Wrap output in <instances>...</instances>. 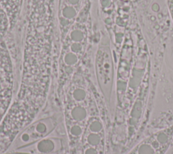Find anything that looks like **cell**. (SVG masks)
Returning a JSON list of instances; mask_svg holds the SVG:
<instances>
[{"instance_id": "1", "label": "cell", "mask_w": 173, "mask_h": 154, "mask_svg": "<svg viewBox=\"0 0 173 154\" xmlns=\"http://www.w3.org/2000/svg\"><path fill=\"white\" fill-rule=\"evenodd\" d=\"M62 115L55 112L40 115L16 135L8 151H16L57 133L63 132Z\"/></svg>"}, {"instance_id": "2", "label": "cell", "mask_w": 173, "mask_h": 154, "mask_svg": "<svg viewBox=\"0 0 173 154\" xmlns=\"http://www.w3.org/2000/svg\"><path fill=\"white\" fill-rule=\"evenodd\" d=\"M19 73L12 53L0 41V124L17 92Z\"/></svg>"}, {"instance_id": "3", "label": "cell", "mask_w": 173, "mask_h": 154, "mask_svg": "<svg viewBox=\"0 0 173 154\" xmlns=\"http://www.w3.org/2000/svg\"><path fill=\"white\" fill-rule=\"evenodd\" d=\"M93 61L96 85L104 99L110 102L114 77L112 53L108 46H99Z\"/></svg>"}, {"instance_id": "4", "label": "cell", "mask_w": 173, "mask_h": 154, "mask_svg": "<svg viewBox=\"0 0 173 154\" xmlns=\"http://www.w3.org/2000/svg\"><path fill=\"white\" fill-rule=\"evenodd\" d=\"M66 149V137L55 133L16 151L29 154H58L65 153Z\"/></svg>"}, {"instance_id": "5", "label": "cell", "mask_w": 173, "mask_h": 154, "mask_svg": "<svg viewBox=\"0 0 173 154\" xmlns=\"http://www.w3.org/2000/svg\"><path fill=\"white\" fill-rule=\"evenodd\" d=\"M166 3H167L168 12L173 22V0H166Z\"/></svg>"}, {"instance_id": "6", "label": "cell", "mask_w": 173, "mask_h": 154, "mask_svg": "<svg viewBox=\"0 0 173 154\" xmlns=\"http://www.w3.org/2000/svg\"><path fill=\"white\" fill-rule=\"evenodd\" d=\"M1 154H29V153L19 152V151H12V152H8V151H6V152ZM58 154H64V153H58Z\"/></svg>"}]
</instances>
